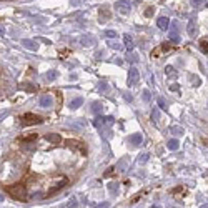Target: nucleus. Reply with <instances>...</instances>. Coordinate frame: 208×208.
Segmentation results:
<instances>
[{
  "label": "nucleus",
  "instance_id": "f257e3e1",
  "mask_svg": "<svg viewBox=\"0 0 208 208\" xmlns=\"http://www.w3.org/2000/svg\"><path fill=\"white\" fill-rule=\"evenodd\" d=\"M7 193L15 200H25L27 198V186L22 185V183L10 185V186H7Z\"/></svg>",
  "mask_w": 208,
  "mask_h": 208
},
{
  "label": "nucleus",
  "instance_id": "f03ea898",
  "mask_svg": "<svg viewBox=\"0 0 208 208\" xmlns=\"http://www.w3.org/2000/svg\"><path fill=\"white\" fill-rule=\"evenodd\" d=\"M43 122V118L38 117V115L35 113H23L20 115V123H22L23 127H30V125H38V123Z\"/></svg>",
  "mask_w": 208,
  "mask_h": 208
},
{
  "label": "nucleus",
  "instance_id": "7ed1b4c3",
  "mask_svg": "<svg viewBox=\"0 0 208 208\" xmlns=\"http://www.w3.org/2000/svg\"><path fill=\"white\" fill-rule=\"evenodd\" d=\"M115 10H117L118 13H122V15H127V13H130V10H132V5H130L128 0H118V2L115 3Z\"/></svg>",
  "mask_w": 208,
  "mask_h": 208
},
{
  "label": "nucleus",
  "instance_id": "20e7f679",
  "mask_svg": "<svg viewBox=\"0 0 208 208\" xmlns=\"http://www.w3.org/2000/svg\"><path fill=\"white\" fill-rule=\"evenodd\" d=\"M113 122H115L113 117H97L93 120V125L97 127V128H103V127H107V125H112Z\"/></svg>",
  "mask_w": 208,
  "mask_h": 208
},
{
  "label": "nucleus",
  "instance_id": "39448f33",
  "mask_svg": "<svg viewBox=\"0 0 208 208\" xmlns=\"http://www.w3.org/2000/svg\"><path fill=\"white\" fill-rule=\"evenodd\" d=\"M138 78H140V75H138V70H137L135 67H132V68L128 70V80H127V83H128V87H133V85H137V83H138Z\"/></svg>",
  "mask_w": 208,
  "mask_h": 208
},
{
  "label": "nucleus",
  "instance_id": "423d86ee",
  "mask_svg": "<svg viewBox=\"0 0 208 208\" xmlns=\"http://www.w3.org/2000/svg\"><path fill=\"white\" fill-rule=\"evenodd\" d=\"M168 38H170L173 43L180 42V35H178V22H172V27L168 30Z\"/></svg>",
  "mask_w": 208,
  "mask_h": 208
},
{
  "label": "nucleus",
  "instance_id": "0eeeda50",
  "mask_svg": "<svg viewBox=\"0 0 208 208\" xmlns=\"http://www.w3.org/2000/svg\"><path fill=\"white\" fill-rule=\"evenodd\" d=\"M38 105H40L42 108H50L52 105H54V100H52L50 95H42L40 100H38Z\"/></svg>",
  "mask_w": 208,
  "mask_h": 208
},
{
  "label": "nucleus",
  "instance_id": "6e6552de",
  "mask_svg": "<svg viewBox=\"0 0 208 208\" xmlns=\"http://www.w3.org/2000/svg\"><path fill=\"white\" fill-rule=\"evenodd\" d=\"M157 25H158V29L167 30V29H168V25H170V22H168V19H167V17H160V19L157 20Z\"/></svg>",
  "mask_w": 208,
  "mask_h": 208
},
{
  "label": "nucleus",
  "instance_id": "1a4fd4ad",
  "mask_svg": "<svg viewBox=\"0 0 208 208\" xmlns=\"http://www.w3.org/2000/svg\"><path fill=\"white\" fill-rule=\"evenodd\" d=\"M82 103H83V98L82 97H77V98H73V100L70 102V108H72V110H77V108L82 107Z\"/></svg>",
  "mask_w": 208,
  "mask_h": 208
},
{
  "label": "nucleus",
  "instance_id": "9d476101",
  "mask_svg": "<svg viewBox=\"0 0 208 208\" xmlns=\"http://www.w3.org/2000/svg\"><path fill=\"white\" fill-rule=\"evenodd\" d=\"M45 140H47V142H52V143H58L60 140V135H57V133H47V135H45Z\"/></svg>",
  "mask_w": 208,
  "mask_h": 208
},
{
  "label": "nucleus",
  "instance_id": "9b49d317",
  "mask_svg": "<svg viewBox=\"0 0 208 208\" xmlns=\"http://www.w3.org/2000/svg\"><path fill=\"white\" fill-rule=\"evenodd\" d=\"M60 208H78V202H77V198H70L68 202H65Z\"/></svg>",
  "mask_w": 208,
  "mask_h": 208
},
{
  "label": "nucleus",
  "instance_id": "f8f14e48",
  "mask_svg": "<svg viewBox=\"0 0 208 208\" xmlns=\"http://www.w3.org/2000/svg\"><path fill=\"white\" fill-rule=\"evenodd\" d=\"M130 143H132V145H140V143H142V133H135V135H132L130 137Z\"/></svg>",
  "mask_w": 208,
  "mask_h": 208
},
{
  "label": "nucleus",
  "instance_id": "ddd939ff",
  "mask_svg": "<svg viewBox=\"0 0 208 208\" xmlns=\"http://www.w3.org/2000/svg\"><path fill=\"white\" fill-rule=\"evenodd\" d=\"M80 43H82L83 47H92L95 42H93V38H92V37H87V35H83V37L80 38Z\"/></svg>",
  "mask_w": 208,
  "mask_h": 208
},
{
  "label": "nucleus",
  "instance_id": "4468645a",
  "mask_svg": "<svg viewBox=\"0 0 208 208\" xmlns=\"http://www.w3.org/2000/svg\"><path fill=\"white\" fill-rule=\"evenodd\" d=\"M123 40H125V47L128 48L130 52H132V50H133V47H135V43H133L132 37H130V35H123Z\"/></svg>",
  "mask_w": 208,
  "mask_h": 208
},
{
  "label": "nucleus",
  "instance_id": "2eb2a0df",
  "mask_svg": "<svg viewBox=\"0 0 208 208\" xmlns=\"http://www.w3.org/2000/svg\"><path fill=\"white\" fill-rule=\"evenodd\" d=\"M22 45H23V47H27V48H30V50H37V48H38L37 42H32V40H22Z\"/></svg>",
  "mask_w": 208,
  "mask_h": 208
},
{
  "label": "nucleus",
  "instance_id": "dca6fc26",
  "mask_svg": "<svg viewBox=\"0 0 208 208\" xmlns=\"http://www.w3.org/2000/svg\"><path fill=\"white\" fill-rule=\"evenodd\" d=\"M188 35H190V37H195V35H196V23L193 22V20L188 23Z\"/></svg>",
  "mask_w": 208,
  "mask_h": 208
},
{
  "label": "nucleus",
  "instance_id": "f3484780",
  "mask_svg": "<svg viewBox=\"0 0 208 208\" xmlns=\"http://www.w3.org/2000/svg\"><path fill=\"white\" fill-rule=\"evenodd\" d=\"M102 110H103V105H102L100 102H93V105H92V112H93V113H100Z\"/></svg>",
  "mask_w": 208,
  "mask_h": 208
},
{
  "label": "nucleus",
  "instance_id": "a211bd4d",
  "mask_svg": "<svg viewBox=\"0 0 208 208\" xmlns=\"http://www.w3.org/2000/svg\"><path fill=\"white\" fill-rule=\"evenodd\" d=\"M45 77H47L48 82H54V80L58 77V72H57V70H50V72H47V75H45Z\"/></svg>",
  "mask_w": 208,
  "mask_h": 208
},
{
  "label": "nucleus",
  "instance_id": "6ab92c4d",
  "mask_svg": "<svg viewBox=\"0 0 208 208\" xmlns=\"http://www.w3.org/2000/svg\"><path fill=\"white\" fill-rule=\"evenodd\" d=\"M20 88H23L27 92H35V90H37V85H33V83H22Z\"/></svg>",
  "mask_w": 208,
  "mask_h": 208
},
{
  "label": "nucleus",
  "instance_id": "aec40b11",
  "mask_svg": "<svg viewBox=\"0 0 208 208\" xmlns=\"http://www.w3.org/2000/svg\"><path fill=\"white\" fill-rule=\"evenodd\" d=\"M177 148H178V140L177 138L168 140V150H177Z\"/></svg>",
  "mask_w": 208,
  "mask_h": 208
},
{
  "label": "nucleus",
  "instance_id": "412c9836",
  "mask_svg": "<svg viewBox=\"0 0 208 208\" xmlns=\"http://www.w3.org/2000/svg\"><path fill=\"white\" fill-rule=\"evenodd\" d=\"M200 50H202L203 54L208 55V38H205V40L200 42Z\"/></svg>",
  "mask_w": 208,
  "mask_h": 208
},
{
  "label": "nucleus",
  "instance_id": "4be33fe9",
  "mask_svg": "<svg viewBox=\"0 0 208 208\" xmlns=\"http://www.w3.org/2000/svg\"><path fill=\"white\" fill-rule=\"evenodd\" d=\"M108 19H110V13H108V10H107V9H103V10L100 9V20H102V22H105V20H108Z\"/></svg>",
  "mask_w": 208,
  "mask_h": 208
},
{
  "label": "nucleus",
  "instance_id": "5701e85b",
  "mask_svg": "<svg viewBox=\"0 0 208 208\" xmlns=\"http://www.w3.org/2000/svg\"><path fill=\"white\" fill-rule=\"evenodd\" d=\"M158 118H160V110H158V108H153V110H151V120H153V122H158Z\"/></svg>",
  "mask_w": 208,
  "mask_h": 208
},
{
  "label": "nucleus",
  "instance_id": "b1692460",
  "mask_svg": "<svg viewBox=\"0 0 208 208\" xmlns=\"http://www.w3.org/2000/svg\"><path fill=\"white\" fill-rule=\"evenodd\" d=\"M165 73H167L168 77H175V75H177V72H175V68L172 65H168L167 68H165Z\"/></svg>",
  "mask_w": 208,
  "mask_h": 208
},
{
  "label": "nucleus",
  "instance_id": "393cba45",
  "mask_svg": "<svg viewBox=\"0 0 208 208\" xmlns=\"http://www.w3.org/2000/svg\"><path fill=\"white\" fill-rule=\"evenodd\" d=\"M142 97H143V100H145V102H150V100H151L150 90H143V92H142Z\"/></svg>",
  "mask_w": 208,
  "mask_h": 208
},
{
  "label": "nucleus",
  "instance_id": "a878e982",
  "mask_svg": "<svg viewBox=\"0 0 208 208\" xmlns=\"http://www.w3.org/2000/svg\"><path fill=\"white\" fill-rule=\"evenodd\" d=\"M170 130L175 133V135H183V128H182V127H172Z\"/></svg>",
  "mask_w": 208,
  "mask_h": 208
},
{
  "label": "nucleus",
  "instance_id": "bb28decb",
  "mask_svg": "<svg viewBox=\"0 0 208 208\" xmlns=\"http://www.w3.org/2000/svg\"><path fill=\"white\" fill-rule=\"evenodd\" d=\"M32 140H37V133H32L29 137H23L22 142H32Z\"/></svg>",
  "mask_w": 208,
  "mask_h": 208
},
{
  "label": "nucleus",
  "instance_id": "cd10ccee",
  "mask_svg": "<svg viewBox=\"0 0 208 208\" xmlns=\"http://www.w3.org/2000/svg\"><path fill=\"white\" fill-rule=\"evenodd\" d=\"M158 107H160L161 110H165V108H167V102H165L161 97H158Z\"/></svg>",
  "mask_w": 208,
  "mask_h": 208
},
{
  "label": "nucleus",
  "instance_id": "c85d7f7f",
  "mask_svg": "<svg viewBox=\"0 0 208 208\" xmlns=\"http://www.w3.org/2000/svg\"><path fill=\"white\" fill-rule=\"evenodd\" d=\"M108 45H110L112 48H115V50H120V43H117V42H113V40H108Z\"/></svg>",
  "mask_w": 208,
  "mask_h": 208
},
{
  "label": "nucleus",
  "instance_id": "c756f323",
  "mask_svg": "<svg viewBox=\"0 0 208 208\" xmlns=\"http://www.w3.org/2000/svg\"><path fill=\"white\" fill-rule=\"evenodd\" d=\"M98 88H100V92H105V93H107V92H108V85H107V82H102L100 85H98Z\"/></svg>",
  "mask_w": 208,
  "mask_h": 208
},
{
  "label": "nucleus",
  "instance_id": "7c9ffc66",
  "mask_svg": "<svg viewBox=\"0 0 208 208\" xmlns=\"http://www.w3.org/2000/svg\"><path fill=\"white\" fill-rule=\"evenodd\" d=\"M148 157H150V155H148V153H143V155H140V158H138V161H140V163H145V161H147V160H148Z\"/></svg>",
  "mask_w": 208,
  "mask_h": 208
},
{
  "label": "nucleus",
  "instance_id": "2f4dec72",
  "mask_svg": "<svg viewBox=\"0 0 208 208\" xmlns=\"http://www.w3.org/2000/svg\"><path fill=\"white\" fill-rule=\"evenodd\" d=\"M192 80H193V85H195V87H200V83H202V80H200L198 78V77H192Z\"/></svg>",
  "mask_w": 208,
  "mask_h": 208
},
{
  "label": "nucleus",
  "instance_id": "473e14b6",
  "mask_svg": "<svg viewBox=\"0 0 208 208\" xmlns=\"http://www.w3.org/2000/svg\"><path fill=\"white\" fill-rule=\"evenodd\" d=\"M172 193H173V195H177V193H185V188H182V186H178V188L172 190Z\"/></svg>",
  "mask_w": 208,
  "mask_h": 208
},
{
  "label": "nucleus",
  "instance_id": "72a5a7b5",
  "mask_svg": "<svg viewBox=\"0 0 208 208\" xmlns=\"http://www.w3.org/2000/svg\"><path fill=\"white\" fill-rule=\"evenodd\" d=\"M108 206H110V203H108V202H103V203H100V205H95L93 208H108Z\"/></svg>",
  "mask_w": 208,
  "mask_h": 208
},
{
  "label": "nucleus",
  "instance_id": "f704fd0d",
  "mask_svg": "<svg viewBox=\"0 0 208 208\" xmlns=\"http://www.w3.org/2000/svg\"><path fill=\"white\" fill-rule=\"evenodd\" d=\"M203 2H205V0H192V5L193 7H200Z\"/></svg>",
  "mask_w": 208,
  "mask_h": 208
},
{
  "label": "nucleus",
  "instance_id": "c9c22d12",
  "mask_svg": "<svg viewBox=\"0 0 208 208\" xmlns=\"http://www.w3.org/2000/svg\"><path fill=\"white\" fill-rule=\"evenodd\" d=\"M105 35H107V37H117V32H113V30H107V32H105Z\"/></svg>",
  "mask_w": 208,
  "mask_h": 208
},
{
  "label": "nucleus",
  "instance_id": "e433bc0d",
  "mask_svg": "<svg viewBox=\"0 0 208 208\" xmlns=\"http://www.w3.org/2000/svg\"><path fill=\"white\" fill-rule=\"evenodd\" d=\"M145 15H147V17H151V15H153V9H151V7H150V9H147Z\"/></svg>",
  "mask_w": 208,
  "mask_h": 208
},
{
  "label": "nucleus",
  "instance_id": "4c0bfd02",
  "mask_svg": "<svg viewBox=\"0 0 208 208\" xmlns=\"http://www.w3.org/2000/svg\"><path fill=\"white\" fill-rule=\"evenodd\" d=\"M123 98H125L127 102H132V98H133V97H132L130 93H125V95H123Z\"/></svg>",
  "mask_w": 208,
  "mask_h": 208
},
{
  "label": "nucleus",
  "instance_id": "58836bf2",
  "mask_svg": "<svg viewBox=\"0 0 208 208\" xmlns=\"http://www.w3.org/2000/svg\"><path fill=\"white\" fill-rule=\"evenodd\" d=\"M112 173H113V168H108V170L105 172V177H112Z\"/></svg>",
  "mask_w": 208,
  "mask_h": 208
},
{
  "label": "nucleus",
  "instance_id": "ea45409f",
  "mask_svg": "<svg viewBox=\"0 0 208 208\" xmlns=\"http://www.w3.org/2000/svg\"><path fill=\"white\" fill-rule=\"evenodd\" d=\"M110 190L112 192H117V185H115V183H110Z\"/></svg>",
  "mask_w": 208,
  "mask_h": 208
},
{
  "label": "nucleus",
  "instance_id": "a19ab883",
  "mask_svg": "<svg viewBox=\"0 0 208 208\" xmlns=\"http://www.w3.org/2000/svg\"><path fill=\"white\" fill-rule=\"evenodd\" d=\"M170 90H173V92H177V90H178V85H170Z\"/></svg>",
  "mask_w": 208,
  "mask_h": 208
},
{
  "label": "nucleus",
  "instance_id": "79ce46f5",
  "mask_svg": "<svg viewBox=\"0 0 208 208\" xmlns=\"http://www.w3.org/2000/svg\"><path fill=\"white\" fill-rule=\"evenodd\" d=\"M138 198H140V195H137V196H133V200H132V203H135V202H138Z\"/></svg>",
  "mask_w": 208,
  "mask_h": 208
},
{
  "label": "nucleus",
  "instance_id": "37998d69",
  "mask_svg": "<svg viewBox=\"0 0 208 208\" xmlns=\"http://www.w3.org/2000/svg\"><path fill=\"white\" fill-rule=\"evenodd\" d=\"M5 113H7V112H0V118H2V117H3V115H5Z\"/></svg>",
  "mask_w": 208,
  "mask_h": 208
},
{
  "label": "nucleus",
  "instance_id": "c03bdc74",
  "mask_svg": "<svg viewBox=\"0 0 208 208\" xmlns=\"http://www.w3.org/2000/svg\"><path fill=\"white\" fill-rule=\"evenodd\" d=\"M0 35H3V29H0Z\"/></svg>",
  "mask_w": 208,
  "mask_h": 208
},
{
  "label": "nucleus",
  "instance_id": "a18cd8bd",
  "mask_svg": "<svg viewBox=\"0 0 208 208\" xmlns=\"http://www.w3.org/2000/svg\"><path fill=\"white\" fill-rule=\"evenodd\" d=\"M202 208H208V205H202Z\"/></svg>",
  "mask_w": 208,
  "mask_h": 208
},
{
  "label": "nucleus",
  "instance_id": "49530a36",
  "mask_svg": "<svg viewBox=\"0 0 208 208\" xmlns=\"http://www.w3.org/2000/svg\"><path fill=\"white\" fill-rule=\"evenodd\" d=\"M2 198H3V196H2V195H0V202H2Z\"/></svg>",
  "mask_w": 208,
  "mask_h": 208
}]
</instances>
